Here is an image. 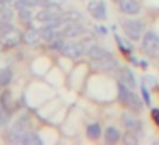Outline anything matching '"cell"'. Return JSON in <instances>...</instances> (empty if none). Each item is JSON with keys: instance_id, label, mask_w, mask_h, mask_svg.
I'll list each match as a JSON object with an SVG mask.
<instances>
[{"instance_id": "obj_15", "label": "cell", "mask_w": 159, "mask_h": 145, "mask_svg": "<svg viewBox=\"0 0 159 145\" xmlns=\"http://www.w3.org/2000/svg\"><path fill=\"white\" fill-rule=\"evenodd\" d=\"M41 38V33L38 31V29H28V31L22 34V39H24V43H28V45H34V43H38V39Z\"/></svg>"}, {"instance_id": "obj_26", "label": "cell", "mask_w": 159, "mask_h": 145, "mask_svg": "<svg viewBox=\"0 0 159 145\" xmlns=\"http://www.w3.org/2000/svg\"><path fill=\"white\" fill-rule=\"evenodd\" d=\"M152 120H154L156 125L159 126V109H152Z\"/></svg>"}, {"instance_id": "obj_19", "label": "cell", "mask_w": 159, "mask_h": 145, "mask_svg": "<svg viewBox=\"0 0 159 145\" xmlns=\"http://www.w3.org/2000/svg\"><path fill=\"white\" fill-rule=\"evenodd\" d=\"M11 79H12V72H11V70H9V68L2 70V72H0V87L7 86V84L11 82Z\"/></svg>"}, {"instance_id": "obj_5", "label": "cell", "mask_w": 159, "mask_h": 145, "mask_svg": "<svg viewBox=\"0 0 159 145\" xmlns=\"http://www.w3.org/2000/svg\"><path fill=\"white\" fill-rule=\"evenodd\" d=\"M87 12H89L96 21H104L106 15H108L106 4H104L103 0H91L89 4H87Z\"/></svg>"}, {"instance_id": "obj_29", "label": "cell", "mask_w": 159, "mask_h": 145, "mask_svg": "<svg viewBox=\"0 0 159 145\" xmlns=\"http://www.w3.org/2000/svg\"><path fill=\"white\" fill-rule=\"evenodd\" d=\"M9 0H0V4H7Z\"/></svg>"}, {"instance_id": "obj_6", "label": "cell", "mask_w": 159, "mask_h": 145, "mask_svg": "<svg viewBox=\"0 0 159 145\" xmlns=\"http://www.w3.org/2000/svg\"><path fill=\"white\" fill-rule=\"evenodd\" d=\"M86 55L89 56L91 60H93V62H103V60H110V58H115L113 56V53L111 51H108L106 48H103V46H99V45H96V43H94L93 46H91L89 50H87L86 51Z\"/></svg>"}, {"instance_id": "obj_22", "label": "cell", "mask_w": 159, "mask_h": 145, "mask_svg": "<svg viewBox=\"0 0 159 145\" xmlns=\"http://www.w3.org/2000/svg\"><path fill=\"white\" fill-rule=\"evenodd\" d=\"M140 94H142V101H144V104H151V94H149V89L145 87V84H142L140 87Z\"/></svg>"}, {"instance_id": "obj_20", "label": "cell", "mask_w": 159, "mask_h": 145, "mask_svg": "<svg viewBox=\"0 0 159 145\" xmlns=\"http://www.w3.org/2000/svg\"><path fill=\"white\" fill-rule=\"evenodd\" d=\"M12 19V11L9 9H4L0 7V24H4V22H9Z\"/></svg>"}, {"instance_id": "obj_30", "label": "cell", "mask_w": 159, "mask_h": 145, "mask_svg": "<svg viewBox=\"0 0 159 145\" xmlns=\"http://www.w3.org/2000/svg\"><path fill=\"white\" fill-rule=\"evenodd\" d=\"M115 2H118V4H120V2H121V0H115Z\"/></svg>"}, {"instance_id": "obj_7", "label": "cell", "mask_w": 159, "mask_h": 145, "mask_svg": "<svg viewBox=\"0 0 159 145\" xmlns=\"http://www.w3.org/2000/svg\"><path fill=\"white\" fill-rule=\"evenodd\" d=\"M86 28L80 24L79 21L77 22H67V24L62 26L60 29V38H77V36L84 34Z\"/></svg>"}, {"instance_id": "obj_4", "label": "cell", "mask_w": 159, "mask_h": 145, "mask_svg": "<svg viewBox=\"0 0 159 145\" xmlns=\"http://www.w3.org/2000/svg\"><path fill=\"white\" fill-rule=\"evenodd\" d=\"M121 123H123L125 128H127V131H132V133H137V135L142 131L140 118H137L134 113H130V111H127V113L121 114Z\"/></svg>"}, {"instance_id": "obj_18", "label": "cell", "mask_w": 159, "mask_h": 145, "mask_svg": "<svg viewBox=\"0 0 159 145\" xmlns=\"http://www.w3.org/2000/svg\"><path fill=\"white\" fill-rule=\"evenodd\" d=\"M115 41H116L118 48H120L123 53H130V51H132V45H130V43H125V41H123V39H121L118 34H115Z\"/></svg>"}, {"instance_id": "obj_24", "label": "cell", "mask_w": 159, "mask_h": 145, "mask_svg": "<svg viewBox=\"0 0 159 145\" xmlns=\"http://www.w3.org/2000/svg\"><path fill=\"white\" fill-rule=\"evenodd\" d=\"M144 84H151V86H156V77L145 75V77H144Z\"/></svg>"}, {"instance_id": "obj_13", "label": "cell", "mask_w": 159, "mask_h": 145, "mask_svg": "<svg viewBox=\"0 0 159 145\" xmlns=\"http://www.w3.org/2000/svg\"><path fill=\"white\" fill-rule=\"evenodd\" d=\"M121 140V131L116 126H108L104 130V142L106 143H118Z\"/></svg>"}, {"instance_id": "obj_21", "label": "cell", "mask_w": 159, "mask_h": 145, "mask_svg": "<svg viewBox=\"0 0 159 145\" xmlns=\"http://www.w3.org/2000/svg\"><path fill=\"white\" fill-rule=\"evenodd\" d=\"M0 104H2L4 109L9 111V108H11V92H9V90H5V92L2 94V97H0Z\"/></svg>"}, {"instance_id": "obj_23", "label": "cell", "mask_w": 159, "mask_h": 145, "mask_svg": "<svg viewBox=\"0 0 159 145\" xmlns=\"http://www.w3.org/2000/svg\"><path fill=\"white\" fill-rule=\"evenodd\" d=\"M19 17H21L22 22H28L29 19H33V14H31L29 9H21V11H19Z\"/></svg>"}, {"instance_id": "obj_16", "label": "cell", "mask_w": 159, "mask_h": 145, "mask_svg": "<svg viewBox=\"0 0 159 145\" xmlns=\"http://www.w3.org/2000/svg\"><path fill=\"white\" fill-rule=\"evenodd\" d=\"M86 133H87V137H89L91 140H98V138L101 137V133H103L101 125L99 123H89L87 128H86Z\"/></svg>"}, {"instance_id": "obj_9", "label": "cell", "mask_w": 159, "mask_h": 145, "mask_svg": "<svg viewBox=\"0 0 159 145\" xmlns=\"http://www.w3.org/2000/svg\"><path fill=\"white\" fill-rule=\"evenodd\" d=\"M62 53L65 56H69V58H72V60H77V58H80V56L86 53V46H84V43L70 41V43H65Z\"/></svg>"}, {"instance_id": "obj_17", "label": "cell", "mask_w": 159, "mask_h": 145, "mask_svg": "<svg viewBox=\"0 0 159 145\" xmlns=\"http://www.w3.org/2000/svg\"><path fill=\"white\" fill-rule=\"evenodd\" d=\"M17 142H21V143H36V145H39L41 143V138H39L36 133H33V131H26V133H22L21 137H19Z\"/></svg>"}, {"instance_id": "obj_25", "label": "cell", "mask_w": 159, "mask_h": 145, "mask_svg": "<svg viewBox=\"0 0 159 145\" xmlns=\"http://www.w3.org/2000/svg\"><path fill=\"white\" fill-rule=\"evenodd\" d=\"M7 118H9V114H7V109H5L4 113H0V125L7 123Z\"/></svg>"}, {"instance_id": "obj_1", "label": "cell", "mask_w": 159, "mask_h": 145, "mask_svg": "<svg viewBox=\"0 0 159 145\" xmlns=\"http://www.w3.org/2000/svg\"><path fill=\"white\" fill-rule=\"evenodd\" d=\"M118 99L123 106H127L132 111H142V108H144V101L134 92V89L127 87L120 80H118Z\"/></svg>"}, {"instance_id": "obj_10", "label": "cell", "mask_w": 159, "mask_h": 145, "mask_svg": "<svg viewBox=\"0 0 159 145\" xmlns=\"http://www.w3.org/2000/svg\"><path fill=\"white\" fill-rule=\"evenodd\" d=\"M118 80L120 82H123L127 87H130V89H135L137 87V80H135V75H134V72H132L128 67H120L118 68Z\"/></svg>"}, {"instance_id": "obj_11", "label": "cell", "mask_w": 159, "mask_h": 145, "mask_svg": "<svg viewBox=\"0 0 159 145\" xmlns=\"http://www.w3.org/2000/svg\"><path fill=\"white\" fill-rule=\"evenodd\" d=\"M120 11L127 15H137L140 12V4H139L137 0H121Z\"/></svg>"}, {"instance_id": "obj_14", "label": "cell", "mask_w": 159, "mask_h": 145, "mask_svg": "<svg viewBox=\"0 0 159 145\" xmlns=\"http://www.w3.org/2000/svg\"><path fill=\"white\" fill-rule=\"evenodd\" d=\"M41 38L46 39V41H53L55 38H60V28L52 24H46L45 28L41 29Z\"/></svg>"}, {"instance_id": "obj_27", "label": "cell", "mask_w": 159, "mask_h": 145, "mask_svg": "<svg viewBox=\"0 0 159 145\" xmlns=\"http://www.w3.org/2000/svg\"><path fill=\"white\" fill-rule=\"evenodd\" d=\"M94 31H96L98 34H101V36H106V29H104L103 26H96V28H94Z\"/></svg>"}, {"instance_id": "obj_8", "label": "cell", "mask_w": 159, "mask_h": 145, "mask_svg": "<svg viewBox=\"0 0 159 145\" xmlns=\"http://www.w3.org/2000/svg\"><path fill=\"white\" fill-rule=\"evenodd\" d=\"M60 14H62L60 5L48 4L45 9H41V11L36 14V19H38V21H41V22H50V21H53V19H57Z\"/></svg>"}, {"instance_id": "obj_12", "label": "cell", "mask_w": 159, "mask_h": 145, "mask_svg": "<svg viewBox=\"0 0 159 145\" xmlns=\"http://www.w3.org/2000/svg\"><path fill=\"white\" fill-rule=\"evenodd\" d=\"M21 39H22V34H19V33H16V31H11L5 36H2V46H4L5 50H11V48H14V46H17L19 43H21Z\"/></svg>"}, {"instance_id": "obj_2", "label": "cell", "mask_w": 159, "mask_h": 145, "mask_svg": "<svg viewBox=\"0 0 159 145\" xmlns=\"http://www.w3.org/2000/svg\"><path fill=\"white\" fill-rule=\"evenodd\" d=\"M142 51L147 56H159V34L154 29H149L142 36Z\"/></svg>"}, {"instance_id": "obj_28", "label": "cell", "mask_w": 159, "mask_h": 145, "mask_svg": "<svg viewBox=\"0 0 159 145\" xmlns=\"http://www.w3.org/2000/svg\"><path fill=\"white\" fill-rule=\"evenodd\" d=\"M139 67H142V68H147V67H149V63L145 62V60H140V63H139Z\"/></svg>"}, {"instance_id": "obj_3", "label": "cell", "mask_w": 159, "mask_h": 145, "mask_svg": "<svg viewBox=\"0 0 159 145\" xmlns=\"http://www.w3.org/2000/svg\"><path fill=\"white\" fill-rule=\"evenodd\" d=\"M121 28H123L125 36L132 41H139L144 36V22L139 19H127V21H123Z\"/></svg>"}]
</instances>
